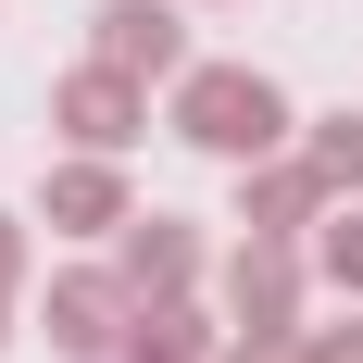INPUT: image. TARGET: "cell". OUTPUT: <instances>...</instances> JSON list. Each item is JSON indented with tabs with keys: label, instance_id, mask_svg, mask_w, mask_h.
Listing matches in <instances>:
<instances>
[{
	"label": "cell",
	"instance_id": "3957f363",
	"mask_svg": "<svg viewBox=\"0 0 363 363\" xmlns=\"http://www.w3.org/2000/svg\"><path fill=\"white\" fill-rule=\"evenodd\" d=\"M301 238H238L225 251V313H238V338H301Z\"/></svg>",
	"mask_w": 363,
	"mask_h": 363
},
{
	"label": "cell",
	"instance_id": "9c48e42d",
	"mask_svg": "<svg viewBox=\"0 0 363 363\" xmlns=\"http://www.w3.org/2000/svg\"><path fill=\"white\" fill-rule=\"evenodd\" d=\"M125 363H225L213 326L188 313V301H138V326H125Z\"/></svg>",
	"mask_w": 363,
	"mask_h": 363
},
{
	"label": "cell",
	"instance_id": "6da1fadb",
	"mask_svg": "<svg viewBox=\"0 0 363 363\" xmlns=\"http://www.w3.org/2000/svg\"><path fill=\"white\" fill-rule=\"evenodd\" d=\"M176 138L213 150V163H276V150L301 138V113H289V88L251 75V63H188L176 75Z\"/></svg>",
	"mask_w": 363,
	"mask_h": 363
},
{
	"label": "cell",
	"instance_id": "7c38bea8",
	"mask_svg": "<svg viewBox=\"0 0 363 363\" xmlns=\"http://www.w3.org/2000/svg\"><path fill=\"white\" fill-rule=\"evenodd\" d=\"M301 363H363V313L351 326H301Z\"/></svg>",
	"mask_w": 363,
	"mask_h": 363
},
{
	"label": "cell",
	"instance_id": "30bf717a",
	"mask_svg": "<svg viewBox=\"0 0 363 363\" xmlns=\"http://www.w3.org/2000/svg\"><path fill=\"white\" fill-rule=\"evenodd\" d=\"M301 163L326 176V201H363V113H326V125H301Z\"/></svg>",
	"mask_w": 363,
	"mask_h": 363
},
{
	"label": "cell",
	"instance_id": "9a60e30c",
	"mask_svg": "<svg viewBox=\"0 0 363 363\" xmlns=\"http://www.w3.org/2000/svg\"><path fill=\"white\" fill-rule=\"evenodd\" d=\"M0 351H13V301H0Z\"/></svg>",
	"mask_w": 363,
	"mask_h": 363
},
{
	"label": "cell",
	"instance_id": "4fadbf2b",
	"mask_svg": "<svg viewBox=\"0 0 363 363\" xmlns=\"http://www.w3.org/2000/svg\"><path fill=\"white\" fill-rule=\"evenodd\" d=\"M13 276H26V213H0V301H13Z\"/></svg>",
	"mask_w": 363,
	"mask_h": 363
},
{
	"label": "cell",
	"instance_id": "5bb4252c",
	"mask_svg": "<svg viewBox=\"0 0 363 363\" xmlns=\"http://www.w3.org/2000/svg\"><path fill=\"white\" fill-rule=\"evenodd\" d=\"M225 363H301V338H225Z\"/></svg>",
	"mask_w": 363,
	"mask_h": 363
},
{
	"label": "cell",
	"instance_id": "7a4b0ae2",
	"mask_svg": "<svg viewBox=\"0 0 363 363\" xmlns=\"http://www.w3.org/2000/svg\"><path fill=\"white\" fill-rule=\"evenodd\" d=\"M50 125H63L75 150H113V163H125V150L150 138V75H125V63H101V50H88V63L50 88Z\"/></svg>",
	"mask_w": 363,
	"mask_h": 363
},
{
	"label": "cell",
	"instance_id": "5b68a950",
	"mask_svg": "<svg viewBox=\"0 0 363 363\" xmlns=\"http://www.w3.org/2000/svg\"><path fill=\"white\" fill-rule=\"evenodd\" d=\"M88 50L125 63V75H150V88H176V75H188V13H176V0H101Z\"/></svg>",
	"mask_w": 363,
	"mask_h": 363
},
{
	"label": "cell",
	"instance_id": "ba28073f",
	"mask_svg": "<svg viewBox=\"0 0 363 363\" xmlns=\"http://www.w3.org/2000/svg\"><path fill=\"white\" fill-rule=\"evenodd\" d=\"M238 225H251V238H301V225H326V176H313L301 150L238 163Z\"/></svg>",
	"mask_w": 363,
	"mask_h": 363
},
{
	"label": "cell",
	"instance_id": "277c9868",
	"mask_svg": "<svg viewBox=\"0 0 363 363\" xmlns=\"http://www.w3.org/2000/svg\"><path fill=\"white\" fill-rule=\"evenodd\" d=\"M38 326H50V363H113L125 326H138V301H125V276H50Z\"/></svg>",
	"mask_w": 363,
	"mask_h": 363
},
{
	"label": "cell",
	"instance_id": "8fae6325",
	"mask_svg": "<svg viewBox=\"0 0 363 363\" xmlns=\"http://www.w3.org/2000/svg\"><path fill=\"white\" fill-rule=\"evenodd\" d=\"M313 276H326L338 301H363V201H351V213H326V225H313Z\"/></svg>",
	"mask_w": 363,
	"mask_h": 363
},
{
	"label": "cell",
	"instance_id": "52a82bcc",
	"mask_svg": "<svg viewBox=\"0 0 363 363\" xmlns=\"http://www.w3.org/2000/svg\"><path fill=\"white\" fill-rule=\"evenodd\" d=\"M113 276H125V301H188L201 289V225L188 213H138L113 238Z\"/></svg>",
	"mask_w": 363,
	"mask_h": 363
},
{
	"label": "cell",
	"instance_id": "8992f818",
	"mask_svg": "<svg viewBox=\"0 0 363 363\" xmlns=\"http://www.w3.org/2000/svg\"><path fill=\"white\" fill-rule=\"evenodd\" d=\"M38 213L63 225V238H125V225H138V201H125V163H113V150H75V163H50Z\"/></svg>",
	"mask_w": 363,
	"mask_h": 363
}]
</instances>
